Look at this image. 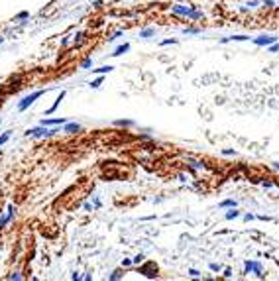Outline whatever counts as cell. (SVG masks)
Returning <instances> with one entry per match:
<instances>
[{"mask_svg": "<svg viewBox=\"0 0 279 281\" xmlns=\"http://www.w3.org/2000/svg\"><path fill=\"white\" fill-rule=\"evenodd\" d=\"M57 132H61V128L59 126H41L39 124L38 128H30V130H26L24 134L26 136H32V138H51V136H55Z\"/></svg>", "mask_w": 279, "mask_h": 281, "instance_id": "obj_1", "label": "cell"}, {"mask_svg": "<svg viewBox=\"0 0 279 281\" xmlns=\"http://www.w3.org/2000/svg\"><path fill=\"white\" fill-rule=\"evenodd\" d=\"M47 90H49V89H45V90H43V89H39V90H33L32 94H26L24 99H22V100L18 102V112H24V110H28V108L32 106V104L36 102V100H38L39 96H43V94L47 93Z\"/></svg>", "mask_w": 279, "mask_h": 281, "instance_id": "obj_2", "label": "cell"}, {"mask_svg": "<svg viewBox=\"0 0 279 281\" xmlns=\"http://www.w3.org/2000/svg\"><path fill=\"white\" fill-rule=\"evenodd\" d=\"M273 42H277V36H273V33H261L258 38H252V43L258 45V47H267Z\"/></svg>", "mask_w": 279, "mask_h": 281, "instance_id": "obj_3", "label": "cell"}, {"mask_svg": "<svg viewBox=\"0 0 279 281\" xmlns=\"http://www.w3.org/2000/svg\"><path fill=\"white\" fill-rule=\"evenodd\" d=\"M14 216H16V206L14 205H8V206H6V212L0 214V230L4 228L6 224H10V222L14 220Z\"/></svg>", "mask_w": 279, "mask_h": 281, "instance_id": "obj_4", "label": "cell"}, {"mask_svg": "<svg viewBox=\"0 0 279 281\" xmlns=\"http://www.w3.org/2000/svg\"><path fill=\"white\" fill-rule=\"evenodd\" d=\"M263 269H261V263L260 262H252V259H248L246 263H244V273H255L258 277H263Z\"/></svg>", "mask_w": 279, "mask_h": 281, "instance_id": "obj_5", "label": "cell"}, {"mask_svg": "<svg viewBox=\"0 0 279 281\" xmlns=\"http://www.w3.org/2000/svg\"><path fill=\"white\" fill-rule=\"evenodd\" d=\"M140 273H144V275L149 277V279H153V277H157V265L153 262H147L146 265L140 267Z\"/></svg>", "mask_w": 279, "mask_h": 281, "instance_id": "obj_6", "label": "cell"}, {"mask_svg": "<svg viewBox=\"0 0 279 281\" xmlns=\"http://www.w3.org/2000/svg\"><path fill=\"white\" fill-rule=\"evenodd\" d=\"M191 8H193V6H185V4H173V6H171V12H173V14H177V16H185V18H187V16L191 14Z\"/></svg>", "mask_w": 279, "mask_h": 281, "instance_id": "obj_7", "label": "cell"}, {"mask_svg": "<svg viewBox=\"0 0 279 281\" xmlns=\"http://www.w3.org/2000/svg\"><path fill=\"white\" fill-rule=\"evenodd\" d=\"M65 122H69L67 118H43L39 124L41 126H63Z\"/></svg>", "mask_w": 279, "mask_h": 281, "instance_id": "obj_8", "label": "cell"}, {"mask_svg": "<svg viewBox=\"0 0 279 281\" xmlns=\"http://www.w3.org/2000/svg\"><path fill=\"white\" fill-rule=\"evenodd\" d=\"M81 130H83V126H81L79 122H65L63 124V132H67V134H77Z\"/></svg>", "mask_w": 279, "mask_h": 281, "instance_id": "obj_9", "label": "cell"}, {"mask_svg": "<svg viewBox=\"0 0 279 281\" xmlns=\"http://www.w3.org/2000/svg\"><path fill=\"white\" fill-rule=\"evenodd\" d=\"M65 94H67L65 90H61V93H59V96H57V99H55V102L51 104V108H47V110H45V114H47V116H49V114H53V112H55V110H57V108H59V104H61V100L65 99Z\"/></svg>", "mask_w": 279, "mask_h": 281, "instance_id": "obj_10", "label": "cell"}, {"mask_svg": "<svg viewBox=\"0 0 279 281\" xmlns=\"http://www.w3.org/2000/svg\"><path fill=\"white\" fill-rule=\"evenodd\" d=\"M248 39H252L250 36H244V33H238V36H230V38H222V39H220V43H228V42H248Z\"/></svg>", "mask_w": 279, "mask_h": 281, "instance_id": "obj_11", "label": "cell"}, {"mask_svg": "<svg viewBox=\"0 0 279 281\" xmlns=\"http://www.w3.org/2000/svg\"><path fill=\"white\" fill-rule=\"evenodd\" d=\"M128 51H130V43H122V45H118L110 55L112 57H120V55H124V53H128Z\"/></svg>", "mask_w": 279, "mask_h": 281, "instance_id": "obj_12", "label": "cell"}, {"mask_svg": "<svg viewBox=\"0 0 279 281\" xmlns=\"http://www.w3.org/2000/svg\"><path fill=\"white\" fill-rule=\"evenodd\" d=\"M112 71H114L112 65H102V67H98V69H93V73H95V75H106V73H112Z\"/></svg>", "mask_w": 279, "mask_h": 281, "instance_id": "obj_13", "label": "cell"}, {"mask_svg": "<svg viewBox=\"0 0 279 281\" xmlns=\"http://www.w3.org/2000/svg\"><path fill=\"white\" fill-rule=\"evenodd\" d=\"M153 36H155V28H146V30L140 32V38L142 39H149V38H153Z\"/></svg>", "mask_w": 279, "mask_h": 281, "instance_id": "obj_14", "label": "cell"}, {"mask_svg": "<svg viewBox=\"0 0 279 281\" xmlns=\"http://www.w3.org/2000/svg\"><path fill=\"white\" fill-rule=\"evenodd\" d=\"M187 18H191V20H203L204 18V12H201V10H197L193 6V8H191V14L187 16Z\"/></svg>", "mask_w": 279, "mask_h": 281, "instance_id": "obj_15", "label": "cell"}, {"mask_svg": "<svg viewBox=\"0 0 279 281\" xmlns=\"http://www.w3.org/2000/svg\"><path fill=\"white\" fill-rule=\"evenodd\" d=\"M218 206H220V208H232V206H238V202L234 201V199H226V201H222Z\"/></svg>", "mask_w": 279, "mask_h": 281, "instance_id": "obj_16", "label": "cell"}, {"mask_svg": "<svg viewBox=\"0 0 279 281\" xmlns=\"http://www.w3.org/2000/svg\"><path fill=\"white\" fill-rule=\"evenodd\" d=\"M238 216H240V211H236V206H232V211H228L224 218H226V220H234V218H238Z\"/></svg>", "mask_w": 279, "mask_h": 281, "instance_id": "obj_17", "label": "cell"}, {"mask_svg": "<svg viewBox=\"0 0 279 281\" xmlns=\"http://www.w3.org/2000/svg\"><path fill=\"white\" fill-rule=\"evenodd\" d=\"M102 83H104V77H102V75H98L95 81H90L89 87H90V89H100V85H102Z\"/></svg>", "mask_w": 279, "mask_h": 281, "instance_id": "obj_18", "label": "cell"}, {"mask_svg": "<svg viewBox=\"0 0 279 281\" xmlns=\"http://www.w3.org/2000/svg\"><path fill=\"white\" fill-rule=\"evenodd\" d=\"M183 33H189V36H197V33H203V30L201 28H185Z\"/></svg>", "mask_w": 279, "mask_h": 281, "instance_id": "obj_19", "label": "cell"}, {"mask_svg": "<svg viewBox=\"0 0 279 281\" xmlns=\"http://www.w3.org/2000/svg\"><path fill=\"white\" fill-rule=\"evenodd\" d=\"M114 126H134V120H114Z\"/></svg>", "mask_w": 279, "mask_h": 281, "instance_id": "obj_20", "label": "cell"}, {"mask_svg": "<svg viewBox=\"0 0 279 281\" xmlns=\"http://www.w3.org/2000/svg\"><path fill=\"white\" fill-rule=\"evenodd\" d=\"M93 63H95V61L90 59V57H87V59L81 63V69H90V67H93Z\"/></svg>", "mask_w": 279, "mask_h": 281, "instance_id": "obj_21", "label": "cell"}, {"mask_svg": "<svg viewBox=\"0 0 279 281\" xmlns=\"http://www.w3.org/2000/svg\"><path fill=\"white\" fill-rule=\"evenodd\" d=\"M189 165L193 169H204V163H201V161H195V159H189Z\"/></svg>", "mask_w": 279, "mask_h": 281, "instance_id": "obj_22", "label": "cell"}, {"mask_svg": "<svg viewBox=\"0 0 279 281\" xmlns=\"http://www.w3.org/2000/svg\"><path fill=\"white\" fill-rule=\"evenodd\" d=\"M124 273H122V269H116V271H112V275L108 277L110 281H116V279H120V277H122Z\"/></svg>", "mask_w": 279, "mask_h": 281, "instance_id": "obj_23", "label": "cell"}, {"mask_svg": "<svg viewBox=\"0 0 279 281\" xmlns=\"http://www.w3.org/2000/svg\"><path fill=\"white\" fill-rule=\"evenodd\" d=\"M83 38H85V33H83V32H77L75 36H73V43H81V42H83Z\"/></svg>", "mask_w": 279, "mask_h": 281, "instance_id": "obj_24", "label": "cell"}, {"mask_svg": "<svg viewBox=\"0 0 279 281\" xmlns=\"http://www.w3.org/2000/svg\"><path fill=\"white\" fill-rule=\"evenodd\" d=\"M144 259H146V256H144V254H138V256L132 258V263H144Z\"/></svg>", "mask_w": 279, "mask_h": 281, "instance_id": "obj_25", "label": "cell"}, {"mask_svg": "<svg viewBox=\"0 0 279 281\" xmlns=\"http://www.w3.org/2000/svg\"><path fill=\"white\" fill-rule=\"evenodd\" d=\"M267 51H269V53H275V51H279V42H273L271 45H267Z\"/></svg>", "mask_w": 279, "mask_h": 281, "instance_id": "obj_26", "label": "cell"}, {"mask_svg": "<svg viewBox=\"0 0 279 281\" xmlns=\"http://www.w3.org/2000/svg\"><path fill=\"white\" fill-rule=\"evenodd\" d=\"M8 140H10V132H4V134L0 136V148H2V145H4Z\"/></svg>", "mask_w": 279, "mask_h": 281, "instance_id": "obj_27", "label": "cell"}, {"mask_svg": "<svg viewBox=\"0 0 279 281\" xmlns=\"http://www.w3.org/2000/svg\"><path fill=\"white\" fill-rule=\"evenodd\" d=\"M30 18V12H18V14H16V20H28Z\"/></svg>", "mask_w": 279, "mask_h": 281, "instance_id": "obj_28", "label": "cell"}, {"mask_svg": "<svg viewBox=\"0 0 279 281\" xmlns=\"http://www.w3.org/2000/svg\"><path fill=\"white\" fill-rule=\"evenodd\" d=\"M122 36H124V32H122V30H118V32H116V33H114V36H112V38H108V42H110V43H112V42H116V39H118V38H122Z\"/></svg>", "mask_w": 279, "mask_h": 281, "instance_id": "obj_29", "label": "cell"}, {"mask_svg": "<svg viewBox=\"0 0 279 281\" xmlns=\"http://www.w3.org/2000/svg\"><path fill=\"white\" fill-rule=\"evenodd\" d=\"M189 275L195 277V279H199V277H201V271H199V269H189Z\"/></svg>", "mask_w": 279, "mask_h": 281, "instance_id": "obj_30", "label": "cell"}, {"mask_svg": "<svg viewBox=\"0 0 279 281\" xmlns=\"http://www.w3.org/2000/svg\"><path fill=\"white\" fill-rule=\"evenodd\" d=\"M210 271H220V269H222V265H220V263H210Z\"/></svg>", "mask_w": 279, "mask_h": 281, "instance_id": "obj_31", "label": "cell"}, {"mask_svg": "<svg viewBox=\"0 0 279 281\" xmlns=\"http://www.w3.org/2000/svg\"><path fill=\"white\" fill-rule=\"evenodd\" d=\"M222 155H236V150H232V148H226V150H222Z\"/></svg>", "mask_w": 279, "mask_h": 281, "instance_id": "obj_32", "label": "cell"}, {"mask_svg": "<svg viewBox=\"0 0 279 281\" xmlns=\"http://www.w3.org/2000/svg\"><path fill=\"white\" fill-rule=\"evenodd\" d=\"M8 279H12V281H20V279H22V275H20L18 271H14V273H12V275L8 277Z\"/></svg>", "mask_w": 279, "mask_h": 281, "instance_id": "obj_33", "label": "cell"}, {"mask_svg": "<svg viewBox=\"0 0 279 281\" xmlns=\"http://www.w3.org/2000/svg\"><path fill=\"white\" fill-rule=\"evenodd\" d=\"M175 43H177V39H163L161 45H175Z\"/></svg>", "mask_w": 279, "mask_h": 281, "instance_id": "obj_34", "label": "cell"}, {"mask_svg": "<svg viewBox=\"0 0 279 281\" xmlns=\"http://www.w3.org/2000/svg\"><path fill=\"white\" fill-rule=\"evenodd\" d=\"M261 4H263V6H267V8H273V4H275V2H273V0H261Z\"/></svg>", "mask_w": 279, "mask_h": 281, "instance_id": "obj_35", "label": "cell"}, {"mask_svg": "<svg viewBox=\"0 0 279 281\" xmlns=\"http://www.w3.org/2000/svg\"><path fill=\"white\" fill-rule=\"evenodd\" d=\"M261 187H265V189H271V187H273V181H261Z\"/></svg>", "mask_w": 279, "mask_h": 281, "instance_id": "obj_36", "label": "cell"}, {"mask_svg": "<svg viewBox=\"0 0 279 281\" xmlns=\"http://www.w3.org/2000/svg\"><path fill=\"white\" fill-rule=\"evenodd\" d=\"M128 265H132V259H130V258H124V259H122V267H128Z\"/></svg>", "mask_w": 279, "mask_h": 281, "instance_id": "obj_37", "label": "cell"}, {"mask_svg": "<svg viewBox=\"0 0 279 281\" xmlns=\"http://www.w3.org/2000/svg\"><path fill=\"white\" fill-rule=\"evenodd\" d=\"M83 208H85L87 212H90L93 208H95V205H90V202H85V206H83Z\"/></svg>", "mask_w": 279, "mask_h": 281, "instance_id": "obj_38", "label": "cell"}, {"mask_svg": "<svg viewBox=\"0 0 279 281\" xmlns=\"http://www.w3.org/2000/svg\"><path fill=\"white\" fill-rule=\"evenodd\" d=\"M254 218H255V216H254V214H252V212H248V214H244V220H246V222H250V220H254Z\"/></svg>", "mask_w": 279, "mask_h": 281, "instance_id": "obj_39", "label": "cell"}, {"mask_svg": "<svg viewBox=\"0 0 279 281\" xmlns=\"http://www.w3.org/2000/svg\"><path fill=\"white\" fill-rule=\"evenodd\" d=\"M258 4H260V0H250V2H248V6H250V8H255Z\"/></svg>", "mask_w": 279, "mask_h": 281, "instance_id": "obj_40", "label": "cell"}, {"mask_svg": "<svg viewBox=\"0 0 279 281\" xmlns=\"http://www.w3.org/2000/svg\"><path fill=\"white\" fill-rule=\"evenodd\" d=\"M71 279H73V281H81V279H83V275H79V273L75 271V273L71 275Z\"/></svg>", "mask_w": 279, "mask_h": 281, "instance_id": "obj_41", "label": "cell"}, {"mask_svg": "<svg viewBox=\"0 0 279 281\" xmlns=\"http://www.w3.org/2000/svg\"><path fill=\"white\" fill-rule=\"evenodd\" d=\"M224 277H232V269H230V267H226V269H224Z\"/></svg>", "mask_w": 279, "mask_h": 281, "instance_id": "obj_42", "label": "cell"}, {"mask_svg": "<svg viewBox=\"0 0 279 281\" xmlns=\"http://www.w3.org/2000/svg\"><path fill=\"white\" fill-rule=\"evenodd\" d=\"M61 45H63V47L69 45V38H63V39H61Z\"/></svg>", "mask_w": 279, "mask_h": 281, "instance_id": "obj_43", "label": "cell"}, {"mask_svg": "<svg viewBox=\"0 0 279 281\" xmlns=\"http://www.w3.org/2000/svg\"><path fill=\"white\" fill-rule=\"evenodd\" d=\"M83 279H85V281H90V279H93V275H90V273H85V275H83Z\"/></svg>", "mask_w": 279, "mask_h": 281, "instance_id": "obj_44", "label": "cell"}, {"mask_svg": "<svg viewBox=\"0 0 279 281\" xmlns=\"http://www.w3.org/2000/svg\"><path fill=\"white\" fill-rule=\"evenodd\" d=\"M273 167H275V169H277V171H279V161H275V163H273Z\"/></svg>", "mask_w": 279, "mask_h": 281, "instance_id": "obj_45", "label": "cell"}, {"mask_svg": "<svg viewBox=\"0 0 279 281\" xmlns=\"http://www.w3.org/2000/svg\"><path fill=\"white\" fill-rule=\"evenodd\" d=\"M2 42H4V38H0V43H2Z\"/></svg>", "mask_w": 279, "mask_h": 281, "instance_id": "obj_46", "label": "cell"}, {"mask_svg": "<svg viewBox=\"0 0 279 281\" xmlns=\"http://www.w3.org/2000/svg\"><path fill=\"white\" fill-rule=\"evenodd\" d=\"M0 124H2V118H0Z\"/></svg>", "mask_w": 279, "mask_h": 281, "instance_id": "obj_47", "label": "cell"}, {"mask_svg": "<svg viewBox=\"0 0 279 281\" xmlns=\"http://www.w3.org/2000/svg\"><path fill=\"white\" fill-rule=\"evenodd\" d=\"M275 8H279V4H277V6H275Z\"/></svg>", "mask_w": 279, "mask_h": 281, "instance_id": "obj_48", "label": "cell"}]
</instances>
